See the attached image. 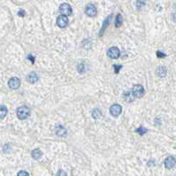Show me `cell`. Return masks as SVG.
Instances as JSON below:
<instances>
[{
	"mask_svg": "<svg viewBox=\"0 0 176 176\" xmlns=\"http://www.w3.org/2000/svg\"><path fill=\"white\" fill-rule=\"evenodd\" d=\"M167 67L165 66H159L157 69V74L161 78L165 77L167 75Z\"/></svg>",
	"mask_w": 176,
	"mask_h": 176,
	"instance_id": "cell-14",
	"label": "cell"
},
{
	"mask_svg": "<svg viewBox=\"0 0 176 176\" xmlns=\"http://www.w3.org/2000/svg\"><path fill=\"white\" fill-rule=\"evenodd\" d=\"M8 85H9V87H10L12 89H19V86H20V81H19V79L17 78V77H12V78H11V79L9 80Z\"/></svg>",
	"mask_w": 176,
	"mask_h": 176,
	"instance_id": "cell-7",
	"label": "cell"
},
{
	"mask_svg": "<svg viewBox=\"0 0 176 176\" xmlns=\"http://www.w3.org/2000/svg\"><path fill=\"white\" fill-rule=\"evenodd\" d=\"M8 113L7 108L4 105H0V119H4Z\"/></svg>",
	"mask_w": 176,
	"mask_h": 176,
	"instance_id": "cell-16",
	"label": "cell"
},
{
	"mask_svg": "<svg viewBox=\"0 0 176 176\" xmlns=\"http://www.w3.org/2000/svg\"><path fill=\"white\" fill-rule=\"evenodd\" d=\"M59 12L62 13V15L69 16L72 14V7L69 4L64 3L59 6Z\"/></svg>",
	"mask_w": 176,
	"mask_h": 176,
	"instance_id": "cell-2",
	"label": "cell"
},
{
	"mask_svg": "<svg viewBox=\"0 0 176 176\" xmlns=\"http://www.w3.org/2000/svg\"><path fill=\"white\" fill-rule=\"evenodd\" d=\"M31 156H32V158H33L34 159H39L42 158L43 152H42L41 150H39V149H35V150L32 151Z\"/></svg>",
	"mask_w": 176,
	"mask_h": 176,
	"instance_id": "cell-13",
	"label": "cell"
},
{
	"mask_svg": "<svg viewBox=\"0 0 176 176\" xmlns=\"http://www.w3.org/2000/svg\"><path fill=\"white\" fill-rule=\"evenodd\" d=\"M156 54H157V57H158L159 58H163L167 57V54H165V53L161 52L160 50H158Z\"/></svg>",
	"mask_w": 176,
	"mask_h": 176,
	"instance_id": "cell-21",
	"label": "cell"
},
{
	"mask_svg": "<svg viewBox=\"0 0 176 176\" xmlns=\"http://www.w3.org/2000/svg\"><path fill=\"white\" fill-rule=\"evenodd\" d=\"M92 117L96 120L99 119L102 117V113L99 109H94L93 112H92Z\"/></svg>",
	"mask_w": 176,
	"mask_h": 176,
	"instance_id": "cell-17",
	"label": "cell"
},
{
	"mask_svg": "<svg viewBox=\"0 0 176 176\" xmlns=\"http://www.w3.org/2000/svg\"><path fill=\"white\" fill-rule=\"evenodd\" d=\"M136 133H138L140 136H144V134H146V133L148 132V130H147L145 128L140 127V128H136Z\"/></svg>",
	"mask_w": 176,
	"mask_h": 176,
	"instance_id": "cell-19",
	"label": "cell"
},
{
	"mask_svg": "<svg viewBox=\"0 0 176 176\" xmlns=\"http://www.w3.org/2000/svg\"><path fill=\"white\" fill-rule=\"evenodd\" d=\"M122 24V17L120 14H118L116 16V19H115V27H120Z\"/></svg>",
	"mask_w": 176,
	"mask_h": 176,
	"instance_id": "cell-18",
	"label": "cell"
},
{
	"mask_svg": "<svg viewBox=\"0 0 176 176\" xmlns=\"http://www.w3.org/2000/svg\"><path fill=\"white\" fill-rule=\"evenodd\" d=\"M85 12H86V14H87L88 16H89V17H94V16L97 15V10L96 6H95L94 4H88V5L86 6Z\"/></svg>",
	"mask_w": 176,
	"mask_h": 176,
	"instance_id": "cell-6",
	"label": "cell"
},
{
	"mask_svg": "<svg viewBox=\"0 0 176 176\" xmlns=\"http://www.w3.org/2000/svg\"><path fill=\"white\" fill-rule=\"evenodd\" d=\"M30 114V110L27 106H20L17 109V116L19 120H26Z\"/></svg>",
	"mask_w": 176,
	"mask_h": 176,
	"instance_id": "cell-1",
	"label": "cell"
},
{
	"mask_svg": "<svg viewBox=\"0 0 176 176\" xmlns=\"http://www.w3.org/2000/svg\"><path fill=\"white\" fill-rule=\"evenodd\" d=\"M39 77L37 75V74L35 72H32L30 73L27 76V81L30 83H35L38 81Z\"/></svg>",
	"mask_w": 176,
	"mask_h": 176,
	"instance_id": "cell-10",
	"label": "cell"
},
{
	"mask_svg": "<svg viewBox=\"0 0 176 176\" xmlns=\"http://www.w3.org/2000/svg\"><path fill=\"white\" fill-rule=\"evenodd\" d=\"M120 50L117 47H112L107 51V56L111 58H118L120 57Z\"/></svg>",
	"mask_w": 176,
	"mask_h": 176,
	"instance_id": "cell-8",
	"label": "cell"
},
{
	"mask_svg": "<svg viewBox=\"0 0 176 176\" xmlns=\"http://www.w3.org/2000/svg\"><path fill=\"white\" fill-rule=\"evenodd\" d=\"M152 165H154V161H149L148 162V166L150 167V166H152Z\"/></svg>",
	"mask_w": 176,
	"mask_h": 176,
	"instance_id": "cell-28",
	"label": "cell"
},
{
	"mask_svg": "<svg viewBox=\"0 0 176 176\" xmlns=\"http://www.w3.org/2000/svg\"><path fill=\"white\" fill-rule=\"evenodd\" d=\"M132 92L134 94V96L137 98H141L144 95V89L142 85L138 84V85H135L133 89H132Z\"/></svg>",
	"mask_w": 176,
	"mask_h": 176,
	"instance_id": "cell-3",
	"label": "cell"
},
{
	"mask_svg": "<svg viewBox=\"0 0 176 176\" xmlns=\"http://www.w3.org/2000/svg\"><path fill=\"white\" fill-rule=\"evenodd\" d=\"M121 111H122V108L120 105L118 104H114L111 106L110 108V113L113 116V117H118L120 113H121Z\"/></svg>",
	"mask_w": 176,
	"mask_h": 176,
	"instance_id": "cell-5",
	"label": "cell"
},
{
	"mask_svg": "<svg viewBox=\"0 0 176 176\" xmlns=\"http://www.w3.org/2000/svg\"><path fill=\"white\" fill-rule=\"evenodd\" d=\"M144 3L143 2V1H141V0H137V2H136V6H137V8L138 9H140L142 6H144Z\"/></svg>",
	"mask_w": 176,
	"mask_h": 176,
	"instance_id": "cell-23",
	"label": "cell"
},
{
	"mask_svg": "<svg viewBox=\"0 0 176 176\" xmlns=\"http://www.w3.org/2000/svg\"><path fill=\"white\" fill-rule=\"evenodd\" d=\"M18 15L19 16H21V17L25 16V11L24 10H19V12H18Z\"/></svg>",
	"mask_w": 176,
	"mask_h": 176,
	"instance_id": "cell-26",
	"label": "cell"
},
{
	"mask_svg": "<svg viewBox=\"0 0 176 176\" xmlns=\"http://www.w3.org/2000/svg\"><path fill=\"white\" fill-rule=\"evenodd\" d=\"M113 68H114L115 74H119L120 70L122 68V66L121 65H113Z\"/></svg>",
	"mask_w": 176,
	"mask_h": 176,
	"instance_id": "cell-20",
	"label": "cell"
},
{
	"mask_svg": "<svg viewBox=\"0 0 176 176\" xmlns=\"http://www.w3.org/2000/svg\"><path fill=\"white\" fill-rule=\"evenodd\" d=\"M77 69H78V71H79L80 73H83V72L85 71V66H84L83 64H80V65L78 66Z\"/></svg>",
	"mask_w": 176,
	"mask_h": 176,
	"instance_id": "cell-22",
	"label": "cell"
},
{
	"mask_svg": "<svg viewBox=\"0 0 176 176\" xmlns=\"http://www.w3.org/2000/svg\"><path fill=\"white\" fill-rule=\"evenodd\" d=\"M27 58H28V59H30V60H31V62H32V63L34 64V62H35V58H34V57H33L32 55H28Z\"/></svg>",
	"mask_w": 176,
	"mask_h": 176,
	"instance_id": "cell-27",
	"label": "cell"
},
{
	"mask_svg": "<svg viewBox=\"0 0 176 176\" xmlns=\"http://www.w3.org/2000/svg\"><path fill=\"white\" fill-rule=\"evenodd\" d=\"M56 134H57V136H60V137H63V136H66V135H67V131H66V129L63 127V126H58V128H57V130H56Z\"/></svg>",
	"mask_w": 176,
	"mask_h": 176,
	"instance_id": "cell-11",
	"label": "cell"
},
{
	"mask_svg": "<svg viewBox=\"0 0 176 176\" xmlns=\"http://www.w3.org/2000/svg\"><path fill=\"white\" fill-rule=\"evenodd\" d=\"M17 176H29V175L26 171H20V172H19Z\"/></svg>",
	"mask_w": 176,
	"mask_h": 176,
	"instance_id": "cell-25",
	"label": "cell"
},
{
	"mask_svg": "<svg viewBox=\"0 0 176 176\" xmlns=\"http://www.w3.org/2000/svg\"><path fill=\"white\" fill-rule=\"evenodd\" d=\"M57 24L59 27L64 28L68 25V18L66 15H59L57 19Z\"/></svg>",
	"mask_w": 176,
	"mask_h": 176,
	"instance_id": "cell-4",
	"label": "cell"
},
{
	"mask_svg": "<svg viewBox=\"0 0 176 176\" xmlns=\"http://www.w3.org/2000/svg\"><path fill=\"white\" fill-rule=\"evenodd\" d=\"M124 99H125V101H126L127 103L134 101V99H135V96H134L133 92H132V91L126 92V93H125V95H124Z\"/></svg>",
	"mask_w": 176,
	"mask_h": 176,
	"instance_id": "cell-15",
	"label": "cell"
},
{
	"mask_svg": "<svg viewBox=\"0 0 176 176\" xmlns=\"http://www.w3.org/2000/svg\"><path fill=\"white\" fill-rule=\"evenodd\" d=\"M111 19H112V15H110V16H109V17H108L105 21H104V24H103V27H102V28H101V31L99 32V36H100V37L104 35V32H105V28L109 26Z\"/></svg>",
	"mask_w": 176,
	"mask_h": 176,
	"instance_id": "cell-12",
	"label": "cell"
},
{
	"mask_svg": "<svg viewBox=\"0 0 176 176\" xmlns=\"http://www.w3.org/2000/svg\"><path fill=\"white\" fill-rule=\"evenodd\" d=\"M57 176H67L66 175V173L63 170H59L57 174Z\"/></svg>",
	"mask_w": 176,
	"mask_h": 176,
	"instance_id": "cell-24",
	"label": "cell"
},
{
	"mask_svg": "<svg viewBox=\"0 0 176 176\" xmlns=\"http://www.w3.org/2000/svg\"><path fill=\"white\" fill-rule=\"evenodd\" d=\"M175 165L176 159L174 157L170 156V157H167V158L166 159V160H165V167H166V168H167V169H172L173 167H175Z\"/></svg>",
	"mask_w": 176,
	"mask_h": 176,
	"instance_id": "cell-9",
	"label": "cell"
}]
</instances>
